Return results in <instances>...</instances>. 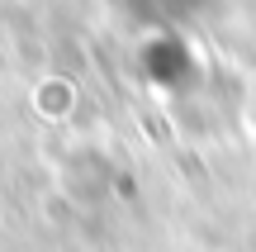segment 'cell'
Instances as JSON below:
<instances>
[{
	"label": "cell",
	"mask_w": 256,
	"mask_h": 252,
	"mask_svg": "<svg viewBox=\"0 0 256 252\" xmlns=\"http://www.w3.org/2000/svg\"><path fill=\"white\" fill-rule=\"evenodd\" d=\"M133 19H147V24H180V19L200 15L209 0H119Z\"/></svg>",
	"instance_id": "1"
}]
</instances>
